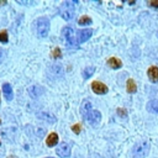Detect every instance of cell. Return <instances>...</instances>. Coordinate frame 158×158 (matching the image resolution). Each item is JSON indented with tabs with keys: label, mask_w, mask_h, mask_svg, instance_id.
<instances>
[{
	"label": "cell",
	"mask_w": 158,
	"mask_h": 158,
	"mask_svg": "<svg viewBox=\"0 0 158 158\" xmlns=\"http://www.w3.org/2000/svg\"><path fill=\"white\" fill-rule=\"evenodd\" d=\"M74 10H75V7H74V1L67 0V1L62 2V5L59 6V15H60L64 20L69 21V20H72V19L74 17Z\"/></svg>",
	"instance_id": "obj_2"
},
{
	"label": "cell",
	"mask_w": 158,
	"mask_h": 158,
	"mask_svg": "<svg viewBox=\"0 0 158 158\" xmlns=\"http://www.w3.org/2000/svg\"><path fill=\"white\" fill-rule=\"evenodd\" d=\"M149 152V143L147 141H139L133 144L132 156L133 158H144Z\"/></svg>",
	"instance_id": "obj_1"
},
{
	"label": "cell",
	"mask_w": 158,
	"mask_h": 158,
	"mask_svg": "<svg viewBox=\"0 0 158 158\" xmlns=\"http://www.w3.org/2000/svg\"><path fill=\"white\" fill-rule=\"evenodd\" d=\"M51 56H52L54 59H58V58H60V57H62V51H60L58 47H56V48H53V51H52Z\"/></svg>",
	"instance_id": "obj_21"
},
{
	"label": "cell",
	"mask_w": 158,
	"mask_h": 158,
	"mask_svg": "<svg viewBox=\"0 0 158 158\" xmlns=\"http://www.w3.org/2000/svg\"><path fill=\"white\" fill-rule=\"evenodd\" d=\"M36 116H37V118H40V120H42V121H46V122H48V123H54V122L57 121V118H56V116H54L53 114H51V112H48V111H44V110L38 111V112L36 114Z\"/></svg>",
	"instance_id": "obj_7"
},
{
	"label": "cell",
	"mask_w": 158,
	"mask_h": 158,
	"mask_svg": "<svg viewBox=\"0 0 158 158\" xmlns=\"http://www.w3.org/2000/svg\"><path fill=\"white\" fill-rule=\"evenodd\" d=\"M0 123H1V120H0Z\"/></svg>",
	"instance_id": "obj_29"
},
{
	"label": "cell",
	"mask_w": 158,
	"mask_h": 158,
	"mask_svg": "<svg viewBox=\"0 0 158 158\" xmlns=\"http://www.w3.org/2000/svg\"><path fill=\"white\" fill-rule=\"evenodd\" d=\"M148 5L149 6H153V7H158V0H156V1H148Z\"/></svg>",
	"instance_id": "obj_25"
},
{
	"label": "cell",
	"mask_w": 158,
	"mask_h": 158,
	"mask_svg": "<svg viewBox=\"0 0 158 158\" xmlns=\"http://www.w3.org/2000/svg\"><path fill=\"white\" fill-rule=\"evenodd\" d=\"M94 72H95V68H94V67H88V68H85V69L83 70V77H84V79H89V78L94 74Z\"/></svg>",
	"instance_id": "obj_20"
},
{
	"label": "cell",
	"mask_w": 158,
	"mask_h": 158,
	"mask_svg": "<svg viewBox=\"0 0 158 158\" xmlns=\"http://www.w3.org/2000/svg\"><path fill=\"white\" fill-rule=\"evenodd\" d=\"M126 89H127V93H130V94H133V93L137 91V85H136V83H135L133 79H128V80H127V83H126Z\"/></svg>",
	"instance_id": "obj_16"
},
{
	"label": "cell",
	"mask_w": 158,
	"mask_h": 158,
	"mask_svg": "<svg viewBox=\"0 0 158 158\" xmlns=\"http://www.w3.org/2000/svg\"><path fill=\"white\" fill-rule=\"evenodd\" d=\"M63 36H64V40H65V42L68 43V46L74 47V48L78 47V40L75 38L74 30H73L70 26H67V27L63 28Z\"/></svg>",
	"instance_id": "obj_4"
},
{
	"label": "cell",
	"mask_w": 158,
	"mask_h": 158,
	"mask_svg": "<svg viewBox=\"0 0 158 158\" xmlns=\"http://www.w3.org/2000/svg\"><path fill=\"white\" fill-rule=\"evenodd\" d=\"M107 65L112 69H118V68L122 67V62L116 57H111V58L107 59Z\"/></svg>",
	"instance_id": "obj_14"
},
{
	"label": "cell",
	"mask_w": 158,
	"mask_h": 158,
	"mask_svg": "<svg viewBox=\"0 0 158 158\" xmlns=\"http://www.w3.org/2000/svg\"><path fill=\"white\" fill-rule=\"evenodd\" d=\"M7 40H9L7 31H5V30L0 31V42H1V43H6V42H7Z\"/></svg>",
	"instance_id": "obj_22"
},
{
	"label": "cell",
	"mask_w": 158,
	"mask_h": 158,
	"mask_svg": "<svg viewBox=\"0 0 158 158\" xmlns=\"http://www.w3.org/2000/svg\"><path fill=\"white\" fill-rule=\"evenodd\" d=\"M56 153H57L59 157H62V158H68V157L70 156V153H72V146H70L69 143H67V142H62V143L57 147Z\"/></svg>",
	"instance_id": "obj_5"
},
{
	"label": "cell",
	"mask_w": 158,
	"mask_h": 158,
	"mask_svg": "<svg viewBox=\"0 0 158 158\" xmlns=\"http://www.w3.org/2000/svg\"><path fill=\"white\" fill-rule=\"evenodd\" d=\"M91 89H93V91L95 93V94H99V95H102V94H106L107 93V86L104 84V83H101V81H98V80H95V81H93L91 83Z\"/></svg>",
	"instance_id": "obj_8"
},
{
	"label": "cell",
	"mask_w": 158,
	"mask_h": 158,
	"mask_svg": "<svg viewBox=\"0 0 158 158\" xmlns=\"http://www.w3.org/2000/svg\"><path fill=\"white\" fill-rule=\"evenodd\" d=\"M2 5H6V1L5 0H1L0 1V6H2Z\"/></svg>",
	"instance_id": "obj_27"
},
{
	"label": "cell",
	"mask_w": 158,
	"mask_h": 158,
	"mask_svg": "<svg viewBox=\"0 0 158 158\" xmlns=\"http://www.w3.org/2000/svg\"><path fill=\"white\" fill-rule=\"evenodd\" d=\"M28 94L32 98H38V96H41L43 94V89L40 85H31L28 88Z\"/></svg>",
	"instance_id": "obj_12"
},
{
	"label": "cell",
	"mask_w": 158,
	"mask_h": 158,
	"mask_svg": "<svg viewBox=\"0 0 158 158\" xmlns=\"http://www.w3.org/2000/svg\"><path fill=\"white\" fill-rule=\"evenodd\" d=\"M147 77L152 83H158V67L152 65L147 70Z\"/></svg>",
	"instance_id": "obj_10"
},
{
	"label": "cell",
	"mask_w": 158,
	"mask_h": 158,
	"mask_svg": "<svg viewBox=\"0 0 158 158\" xmlns=\"http://www.w3.org/2000/svg\"><path fill=\"white\" fill-rule=\"evenodd\" d=\"M85 120H86L91 126H96V125H99L100 121H101V114H100V111L93 109V110L85 116Z\"/></svg>",
	"instance_id": "obj_6"
},
{
	"label": "cell",
	"mask_w": 158,
	"mask_h": 158,
	"mask_svg": "<svg viewBox=\"0 0 158 158\" xmlns=\"http://www.w3.org/2000/svg\"><path fill=\"white\" fill-rule=\"evenodd\" d=\"M36 30L40 38H46L49 32V20L47 17H38L36 21Z\"/></svg>",
	"instance_id": "obj_3"
},
{
	"label": "cell",
	"mask_w": 158,
	"mask_h": 158,
	"mask_svg": "<svg viewBox=\"0 0 158 158\" xmlns=\"http://www.w3.org/2000/svg\"><path fill=\"white\" fill-rule=\"evenodd\" d=\"M2 93H4V96H5L6 100H9V101L12 100L14 91H12V88H11V85L9 83H4L2 84Z\"/></svg>",
	"instance_id": "obj_11"
},
{
	"label": "cell",
	"mask_w": 158,
	"mask_h": 158,
	"mask_svg": "<svg viewBox=\"0 0 158 158\" xmlns=\"http://www.w3.org/2000/svg\"><path fill=\"white\" fill-rule=\"evenodd\" d=\"M146 109L151 114H158V100H151V101H148Z\"/></svg>",
	"instance_id": "obj_15"
},
{
	"label": "cell",
	"mask_w": 158,
	"mask_h": 158,
	"mask_svg": "<svg viewBox=\"0 0 158 158\" xmlns=\"http://www.w3.org/2000/svg\"><path fill=\"white\" fill-rule=\"evenodd\" d=\"M91 36H93V30H91V28L80 30V31L78 32V43H83V42L88 41Z\"/></svg>",
	"instance_id": "obj_9"
},
{
	"label": "cell",
	"mask_w": 158,
	"mask_h": 158,
	"mask_svg": "<svg viewBox=\"0 0 158 158\" xmlns=\"http://www.w3.org/2000/svg\"><path fill=\"white\" fill-rule=\"evenodd\" d=\"M117 114H118V116H121V117H126V116H127V111H126L125 109H122V107H118V109H117Z\"/></svg>",
	"instance_id": "obj_24"
},
{
	"label": "cell",
	"mask_w": 158,
	"mask_h": 158,
	"mask_svg": "<svg viewBox=\"0 0 158 158\" xmlns=\"http://www.w3.org/2000/svg\"><path fill=\"white\" fill-rule=\"evenodd\" d=\"M47 158H52V157H47Z\"/></svg>",
	"instance_id": "obj_28"
},
{
	"label": "cell",
	"mask_w": 158,
	"mask_h": 158,
	"mask_svg": "<svg viewBox=\"0 0 158 158\" xmlns=\"http://www.w3.org/2000/svg\"><path fill=\"white\" fill-rule=\"evenodd\" d=\"M58 143V135L56 132H52L48 135V137L46 138V144L48 147H54Z\"/></svg>",
	"instance_id": "obj_13"
},
{
	"label": "cell",
	"mask_w": 158,
	"mask_h": 158,
	"mask_svg": "<svg viewBox=\"0 0 158 158\" xmlns=\"http://www.w3.org/2000/svg\"><path fill=\"white\" fill-rule=\"evenodd\" d=\"M2 60H4V51L0 48V64L2 63Z\"/></svg>",
	"instance_id": "obj_26"
},
{
	"label": "cell",
	"mask_w": 158,
	"mask_h": 158,
	"mask_svg": "<svg viewBox=\"0 0 158 158\" xmlns=\"http://www.w3.org/2000/svg\"><path fill=\"white\" fill-rule=\"evenodd\" d=\"M49 70L54 74V77H59V78H60V77L63 75V69H62V67H60L59 64H54V65H52Z\"/></svg>",
	"instance_id": "obj_18"
},
{
	"label": "cell",
	"mask_w": 158,
	"mask_h": 158,
	"mask_svg": "<svg viewBox=\"0 0 158 158\" xmlns=\"http://www.w3.org/2000/svg\"><path fill=\"white\" fill-rule=\"evenodd\" d=\"M72 131L75 133V135H79L80 133V125L79 123H75L72 126Z\"/></svg>",
	"instance_id": "obj_23"
},
{
	"label": "cell",
	"mask_w": 158,
	"mask_h": 158,
	"mask_svg": "<svg viewBox=\"0 0 158 158\" xmlns=\"http://www.w3.org/2000/svg\"><path fill=\"white\" fill-rule=\"evenodd\" d=\"M93 110V106H91V104L89 102V101H84L83 102V105H81V110H80V112H81V115L85 117L90 111Z\"/></svg>",
	"instance_id": "obj_17"
},
{
	"label": "cell",
	"mask_w": 158,
	"mask_h": 158,
	"mask_svg": "<svg viewBox=\"0 0 158 158\" xmlns=\"http://www.w3.org/2000/svg\"><path fill=\"white\" fill-rule=\"evenodd\" d=\"M78 23L80 26H85V25H91L93 23V20L89 17V16H81L79 20H78Z\"/></svg>",
	"instance_id": "obj_19"
}]
</instances>
